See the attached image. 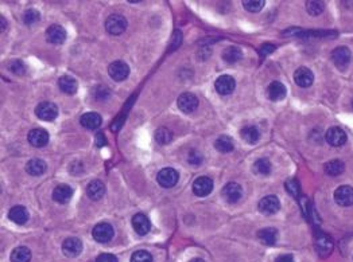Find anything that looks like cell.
I'll list each match as a JSON object with an SVG mask.
<instances>
[{
	"instance_id": "6da1fadb",
	"label": "cell",
	"mask_w": 353,
	"mask_h": 262,
	"mask_svg": "<svg viewBox=\"0 0 353 262\" xmlns=\"http://www.w3.org/2000/svg\"><path fill=\"white\" fill-rule=\"evenodd\" d=\"M35 115L38 119L43 120V121H53L54 119H57L58 108L55 104L49 103V101L41 103L35 108Z\"/></svg>"
},
{
	"instance_id": "ac0fdd59",
	"label": "cell",
	"mask_w": 353,
	"mask_h": 262,
	"mask_svg": "<svg viewBox=\"0 0 353 262\" xmlns=\"http://www.w3.org/2000/svg\"><path fill=\"white\" fill-rule=\"evenodd\" d=\"M294 81L300 88H309V86H312L313 81H314V75H313L312 70H309L308 67H300L294 73Z\"/></svg>"
},
{
	"instance_id": "ba28073f",
	"label": "cell",
	"mask_w": 353,
	"mask_h": 262,
	"mask_svg": "<svg viewBox=\"0 0 353 262\" xmlns=\"http://www.w3.org/2000/svg\"><path fill=\"white\" fill-rule=\"evenodd\" d=\"M334 201L338 206L349 207L353 205V189L350 186H340L334 191Z\"/></svg>"
},
{
	"instance_id": "f35d334b",
	"label": "cell",
	"mask_w": 353,
	"mask_h": 262,
	"mask_svg": "<svg viewBox=\"0 0 353 262\" xmlns=\"http://www.w3.org/2000/svg\"><path fill=\"white\" fill-rule=\"evenodd\" d=\"M131 262H152V255L147 250H138L132 254Z\"/></svg>"
},
{
	"instance_id": "30bf717a",
	"label": "cell",
	"mask_w": 353,
	"mask_h": 262,
	"mask_svg": "<svg viewBox=\"0 0 353 262\" xmlns=\"http://www.w3.org/2000/svg\"><path fill=\"white\" fill-rule=\"evenodd\" d=\"M213 190V182L208 177H200L193 182V193L197 197H206Z\"/></svg>"
},
{
	"instance_id": "d4e9b609",
	"label": "cell",
	"mask_w": 353,
	"mask_h": 262,
	"mask_svg": "<svg viewBox=\"0 0 353 262\" xmlns=\"http://www.w3.org/2000/svg\"><path fill=\"white\" fill-rule=\"evenodd\" d=\"M58 86H60V89H61L65 95L69 96L74 95L78 89L77 81H76L73 77H70V75H62V77L58 79Z\"/></svg>"
},
{
	"instance_id": "4316f807",
	"label": "cell",
	"mask_w": 353,
	"mask_h": 262,
	"mask_svg": "<svg viewBox=\"0 0 353 262\" xmlns=\"http://www.w3.org/2000/svg\"><path fill=\"white\" fill-rule=\"evenodd\" d=\"M258 237L264 245L272 246L278 241V231L272 227H266V229H262L259 231Z\"/></svg>"
},
{
	"instance_id": "7bdbcfd3",
	"label": "cell",
	"mask_w": 353,
	"mask_h": 262,
	"mask_svg": "<svg viewBox=\"0 0 353 262\" xmlns=\"http://www.w3.org/2000/svg\"><path fill=\"white\" fill-rule=\"evenodd\" d=\"M96 262H117V258L113 254L104 253L100 254L99 257L96 258Z\"/></svg>"
},
{
	"instance_id": "4dcf8cb0",
	"label": "cell",
	"mask_w": 353,
	"mask_h": 262,
	"mask_svg": "<svg viewBox=\"0 0 353 262\" xmlns=\"http://www.w3.org/2000/svg\"><path fill=\"white\" fill-rule=\"evenodd\" d=\"M30 259H31V251L26 246H19L11 253V262H30Z\"/></svg>"
},
{
	"instance_id": "2e32d148",
	"label": "cell",
	"mask_w": 353,
	"mask_h": 262,
	"mask_svg": "<svg viewBox=\"0 0 353 262\" xmlns=\"http://www.w3.org/2000/svg\"><path fill=\"white\" fill-rule=\"evenodd\" d=\"M29 143L31 145L37 148L45 147L46 144L49 143V133L42 129V128H35V129H31L29 132Z\"/></svg>"
},
{
	"instance_id": "60d3db41",
	"label": "cell",
	"mask_w": 353,
	"mask_h": 262,
	"mask_svg": "<svg viewBox=\"0 0 353 262\" xmlns=\"http://www.w3.org/2000/svg\"><path fill=\"white\" fill-rule=\"evenodd\" d=\"M188 160H189L190 164H200L202 161V155L197 151H190L189 156H188Z\"/></svg>"
},
{
	"instance_id": "44dd1931",
	"label": "cell",
	"mask_w": 353,
	"mask_h": 262,
	"mask_svg": "<svg viewBox=\"0 0 353 262\" xmlns=\"http://www.w3.org/2000/svg\"><path fill=\"white\" fill-rule=\"evenodd\" d=\"M132 227L139 235H146L150 231V221L144 214H135L132 218Z\"/></svg>"
},
{
	"instance_id": "74e56055",
	"label": "cell",
	"mask_w": 353,
	"mask_h": 262,
	"mask_svg": "<svg viewBox=\"0 0 353 262\" xmlns=\"http://www.w3.org/2000/svg\"><path fill=\"white\" fill-rule=\"evenodd\" d=\"M39 18H41L39 13H38L37 10H34V9L27 10V11H25V14H23V22H25L26 25H29V26L37 23V22L39 21Z\"/></svg>"
},
{
	"instance_id": "f546056e",
	"label": "cell",
	"mask_w": 353,
	"mask_h": 262,
	"mask_svg": "<svg viewBox=\"0 0 353 262\" xmlns=\"http://www.w3.org/2000/svg\"><path fill=\"white\" fill-rule=\"evenodd\" d=\"M214 147H216V149H217L218 152H221V153H228V152L233 151L234 143L229 136L222 135L214 141Z\"/></svg>"
},
{
	"instance_id": "ffe728a7",
	"label": "cell",
	"mask_w": 353,
	"mask_h": 262,
	"mask_svg": "<svg viewBox=\"0 0 353 262\" xmlns=\"http://www.w3.org/2000/svg\"><path fill=\"white\" fill-rule=\"evenodd\" d=\"M73 197V189L68 185H60L57 186L53 191V199L57 203H68Z\"/></svg>"
},
{
	"instance_id": "7402d4cb",
	"label": "cell",
	"mask_w": 353,
	"mask_h": 262,
	"mask_svg": "<svg viewBox=\"0 0 353 262\" xmlns=\"http://www.w3.org/2000/svg\"><path fill=\"white\" fill-rule=\"evenodd\" d=\"M268 97L271 101H280L286 97V86L279 81H274L268 86Z\"/></svg>"
},
{
	"instance_id": "d590c367",
	"label": "cell",
	"mask_w": 353,
	"mask_h": 262,
	"mask_svg": "<svg viewBox=\"0 0 353 262\" xmlns=\"http://www.w3.org/2000/svg\"><path fill=\"white\" fill-rule=\"evenodd\" d=\"M243 6L250 13H259L264 7V2L263 0H244Z\"/></svg>"
},
{
	"instance_id": "9a60e30c",
	"label": "cell",
	"mask_w": 353,
	"mask_h": 262,
	"mask_svg": "<svg viewBox=\"0 0 353 262\" xmlns=\"http://www.w3.org/2000/svg\"><path fill=\"white\" fill-rule=\"evenodd\" d=\"M46 39L53 45H61L66 39V30L60 25L50 26L46 30Z\"/></svg>"
},
{
	"instance_id": "7c38bea8",
	"label": "cell",
	"mask_w": 353,
	"mask_h": 262,
	"mask_svg": "<svg viewBox=\"0 0 353 262\" xmlns=\"http://www.w3.org/2000/svg\"><path fill=\"white\" fill-rule=\"evenodd\" d=\"M325 139H326L329 145H332V147H341V145H344L346 143V133L341 128L332 127L329 128L328 132H326Z\"/></svg>"
},
{
	"instance_id": "5b68a950",
	"label": "cell",
	"mask_w": 353,
	"mask_h": 262,
	"mask_svg": "<svg viewBox=\"0 0 353 262\" xmlns=\"http://www.w3.org/2000/svg\"><path fill=\"white\" fill-rule=\"evenodd\" d=\"M332 59L333 62H334V65H336L338 69H346L349 63H350V59H352L350 50H349L348 47H345V46L337 47V49L333 50Z\"/></svg>"
},
{
	"instance_id": "cb8c5ba5",
	"label": "cell",
	"mask_w": 353,
	"mask_h": 262,
	"mask_svg": "<svg viewBox=\"0 0 353 262\" xmlns=\"http://www.w3.org/2000/svg\"><path fill=\"white\" fill-rule=\"evenodd\" d=\"M105 194V186L100 181H93L86 186V195L91 198L92 201H99Z\"/></svg>"
},
{
	"instance_id": "277c9868",
	"label": "cell",
	"mask_w": 353,
	"mask_h": 262,
	"mask_svg": "<svg viewBox=\"0 0 353 262\" xmlns=\"http://www.w3.org/2000/svg\"><path fill=\"white\" fill-rule=\"evenodd\" d=\"M156 179H158V183H159L162 187H164V189H171V187H174V186L178 183L180 175H178V172H177L174 168L168 167L163 168L162 171H159Z\"/></svg>"
},
{
	"instance_id": "1f68e13d",
	"label": "cell",
	"mask_w": 353,
	"mask_h": 262,
	"mask_svg": "<svg viewBox=\"0 0 353 262\" xmlns=\"http://www.w3.org/2000/svg\"><path fill=\"white\" fill-rule=\"evenodd\" d=\"M345 169V164L341 160H330L325 164V172L329 177H338Z\"/></svg>"
},
{
	"instance_id": "f1b7e54d",
	"label": "cell",
	"mask_w": 353,
	"mask_h": 262,
	"mask_svg": "<svg viewBox=\"0 0 353 262\" xmlns=\"http://www.w3.org/2000/svg\"><path fill=\"white\" fill-rule=\"evenodd\" d=\"M243 58V51L238 46H230L222 51V59L228 63H236Z\"/></svg>"
},
{
	"instance_id": "52a82bcc",
	"label": "cell",
	"mask_w": 353,
	"mask_h": 262,
	"mask_svg": "<svg viewBox=\"0 0 353 262\" xmlns=\"http://www.w3.org/2000/svg\"><path fill=\"white\" fill-rule=\"evenodd\" d=\"M95 241L100 242V243H107L113 238V227L109 223H99L95 226V229L92 231Z\"/></svg>"
},
{
	"instance_id": "b9f144b4",
	"label": "cell",
	"mask_w": 353,
	"mask_h": 262,
	"mask_svg": "<svg viewBox=\"0 0 353 262\" xmlns=\"http://www.w3.org/2000/svg\"><path fill=\"white\" fill-rule=\"evenodd\" d=\"M274 51H275V46L270 45V43H264V45L260 46V49H259V54H260L262 57H266V55L274 53Z\"/></svg>"
},
{
	"instance_id": "e575fe53",
	"label": "cell",
	"mask_w": 353,
	"mask_h": 262,
	"mask_svg": "<svg viewBox=\"0 0 353 262\" xmlns=\"http://www.w3.org/2000/svg\"><path fill=\"white\" fill-rule=\"evenodd\" d=\"M324 9H325L324 2L310 0V2H308V3H306V10H308V13L310 14V15H313V17L320 15V14L324 11Z\"/></svg>"
},
{
	"instance_id": "4fadbf2b",
	"label": "cell",
	"mask_w": 353,
	"mask_h": 262,
	"mask_svg": "<svg viewBox=\"0 0 353 262\" xmlns=\"http://www.w3.org/2000/svg\"><path fill=\"white\" fill-rule=\"evenodd\" d=\"M242 197L243 189L240 187V185L232 182V183H228V185L224 186V189H222V198H224L226 202L236 203V202L242 199Z\"/></svg>"
},
{
	"instance_id": "ab89813d",
	"label": "cell",
	"mask_w": 353,
	"mask_h": 262,
	"mask_svg": "<svg viewBox=\"0 0 353 262\" xmlns=\"http://www.w3.org/2000/svg\"><path fill=\"white\" fill-rule=\"evenodd\" d=\"M9 67L10 70H11V73L17 74V75H23V74H26L25 63H23L22 61H19V59L11 62Z\"/></svg>"
},
{
	"instance_id": "5bb4252c",
	"label": "cell",
	"mask_w": 353,
	"mask_h": 262,
	"mask_svg": "<svg viewBox=\"0 0 353 262\" xmlns=\"http://www.w3.org/2000/svg\"><path fill=\"white\" fill-rule=\"evenodd\" d=\"M62 251L66 257H77L82 251V242L76 237L66 238L62 243Z\"/></svg>"
},
{
	"instance_id": "83f0119b",
	"label": "cell",
	"mask_w": 353,
	"mask_h": 262,
	"mask_svg": "<svg viewBox=\"0 0 353 262\" xmlns=\"http://www.w3.org/2000/svg\"><path fill=\"white\" fill-rule=\"evenodd\" d=\"M240 136L248 144H255L260 139V132L255 125H247L240 131Z\"/></svg>"
},
{
	"instance_id": "d6986e66",
	"label": "cell",
	"mask_w": 353,
	"mask_h": 262,
	"mask_svg": "<svg viewBox=\"0 0 353 262\" xmlns=\"http://www.w3.org/2000/svg\"><path fill=\"white\" fill-rule=\"evenodd\" d=\"M80 123H81L82 127L86 128V129L93 131V129H97V128L101 125L103 119H101V116H100L99 113H96V112H88V113L81 116Z\"/></svg>"
},
{
	"instance_id": "e0dca14e",
	"label": "cell",
	"mask_w": 353,
	"mask_h": 262,
	"mask_svg": "<svg viewBox=\"0 0 353 262\" xmlns=\"http://www.w3.org/2000/svg\"><path fill=\"white\" fill-rule=\"evenodd\" d=\"M333 247H334V243H333V239L329 237V235L321 234L320 237L316 239L317 253L320 254V255H322V257L330 255L333 251Z\"/></svg>"
},
{
	"instance_id": "9c48e42d",
	"label": "cell",
	"mask_w": 353,
	"mask_h": 262,
	"mask_svg": "<svg viewBox=\"0 0 353 262\" xmlns=\"http://www.w3.org/2000/svg\"><path fill=\"white\" fill-rule=\"evenodd\" d=\"M178 108L181 109L184 113H192L198 108V99L193 93H182L178 97Z\"/></svg>"
},
{
	"instance_id": "f6af8a7d",
	"label": "cell",
	"mask_w": 353,
	"mask_h": 262,
	"mask_svg": "<svg viewBox=\"0 0 353 262\" xmlns=\"http://www.w3.org/2000/svg\"><path fill=\"white\" fill-rule=\"evenodd\" d=\"M105 143H107V141L104 139L103 133H97V135H96V145L100 148L103 147V145H105Z\"/></svg>"
},
{
	"instance_id": "603a6c76",
	"label": "cell",
	"mask_w": 353,
	"mask_h": 262,
	"mask_svg": "<svg viewBox=\"0 0 353 262\" xmlns=\"http://www.w3.org/2000/svg\"><path fill=\"white\" fill-rule=\"evenodd\" d=\"M9 218L17 225H25L29 221V211L23 206H15L9 211Z\"/></svg>"
},
{
	"instance_id": "8992f818",
	"label": "cell",
	"mask_w": 353,
	"mask_h": 262,
	"mask_svg": "<svg viewBox=\"0 0 353 262\" xmlns=\"http://www.w3.org/2000/svg\"><path fill=\"white\" fill-rule=\"evenodd\" d=\"M280 202L275 195H267L259 202V211L264 215H274L279 211Z\"/></svg>"
},
{
	"instance_id": "7a4b0ae2",
	"label": "cell",
	"mask_w": 353,
	"mask_h": 262,
	"mask_svg": "<svg viewBox=\"0 0 353 262\" xmlns=\"http://www.w3.org/2000/svg\"><path fill=\"white\" fill-rule=\"evenodd\" d=\"M105 29L109 34L112 35H120L123 34L127 29V21L126 18L122 17V15H117V14H113L111 17L108 18L107 22H105Z\"/></svg>"
},
{
	"instance_id": "bcb514c9",
	"label": "cell",
	"mask_w": 353,
	"mask_h": 262,
	"mask_svg": "<svg viewBox=\"0 0 353 262\" xmlns=\"http://www.w3.org/2000/svg\"><path fill=\"white\" fill-rule=\"evenodd\" d=\"M190 262H205L204 259H201V258H194V259H192Z\"/></svg>"
},
{
	"instance_id": "3957f363",
	"label": "cell",
	"mask_w": 353,
	"mask_h": 262,
	"mask_svg": "<svg viewBox=\"0 0 353 262\" xmlns=\"http://www.w3.org/2000/svg\"><path fill=\"white\" fill-rule=\"evenodd\" d=\"M108 73L113 81L122 82L130 75V66L123 61H115L108 67Z\"/></svg>"
},
{
	"instance_id": "d6a6232c",
	"label": "cell",
	"mask_w": 353,
	"mask_h": 262,
	"mask_svg": "<svg viewBox=\"0 0 353 262\" xmlns=\"http://www.w3.org/2000/svg\"><path fill=\"white\" fill-rule=\"evenodd\" d=\"M271 163L268 159H259L255 161L254 164V171L258 173V175H268L271 172Z\"/></svg>"
},
{
	"instance_id": "7dc6e473",
	"label": "cell",
	"mask_w": 353,
	"mask_h": 262,
	"mask_svg": "<svg viewBox=\"0 0 353 262\" xmlns=\"http://www.w3.org/2000/svg\"><path fill=\"white\" fill-rule=\"evenodd\" d=\"M352 107H353V101H352Z\"/></svg>"
},
{
	"instance_id": "8fae6325",
	"label": "cell",
	"mask_w": 353,
	"mask_h": 262,
	"mask_svg": "<svg viewBox=\"0 0 353 262\" xmlns=\"http://www.w3.org/2000/svg\"><path fill=\"white\" fill-rule=\"evenodd\" d=\"M214 88H216L218 95H230L236 88V82H234V78L230 75H220L214 82Z\"/></svg>"
},
{
	"instance_id": "8d00e7d4",
	"label": "cell",
	"mask_w": 353,
	"mask_h": 262,
	"mask_svg": "<svg viewBox=\"0 0 353 262\" xmlns=\"http://www.w3.org/2000/svg\"><path fill=\"white\" fill-rule=\"evenodd\" d=\"M284 187L287 190V193L291 195V197L298 198L301 194V185L300 182L297 179H288L286 183H284Z\"/></svg>"
},
{
	"instance_id": "836d02e7",
	"label": "cell",
	"mask_w": 353,
	"mask_h": 262,
	"mask_svg": "<svg viewBox=\"0 0 353 262\" xmlns=\"http://www.w3.org/2000/svg\"><path fill=\"white\" fill-rule=\"evenodd\" d=\"M155 140L162 145L168 144L172 140V133L168 131L167 128H159L155 132Z\"/></svg>"
},
{
	"instance_id": "ee69618b",
	"label": "cell",
	"mask_w": 353,
	"mask_h": 262,
	"mask_svg": "<svg viewBox=\"0 0 353 262\" xmlns=\"http://www.w3.org/2000/svg\"><path fill=\"white\" fill-rule=\"evenodd\" d=\"M275 262H294V257L291 254H280L276 257Z\"/></svg>"
},
{
	"instance_id": "484cf974",
	"label": "cell",
	"mask_w": 353,
	"mask_h": 262,
	"mask_svg": "<svg viewBox=\"0 0 353 262\" xmlns=\"http://www.w3.org/2000/svg\"><path fill=\"white\" fill-rule=\"evenodd\" d=\"M46 168H47V165H46L45 161L41 159H33L26 164V171L29 172L30 175H33V177L43 175L46 172Z\"/></svg>"
}]
</instances>
